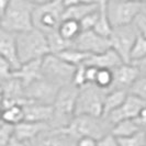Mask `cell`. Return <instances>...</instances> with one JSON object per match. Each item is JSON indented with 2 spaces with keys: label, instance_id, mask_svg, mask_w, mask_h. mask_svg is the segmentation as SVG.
Wrapping results in <instances>:
<instances>
[{
  "label": "cell",
  "instance_id": "obj_1",
  "mask_svg": "<svg viewBox=\"0 0 146 146\" xmlns=\"http://www.w3.org/2000/svg\"><path fill=\"white\" fill-rule=\"evenodd\" d=\"M34 6L29 0H10L2 13L0 27L15 34L32 30Z\"/></svg>",
  "mask_w": 146,
  "mask_h": 146
},
{
  "label": "cell",
  "instance_id": "obj_2",
  "mask_svg": "<svg viewBox=\"0 0 146 146\" xmlns=\"http://www.w3.org/2000/svg\"><path fill=\"white\" fill-rule=\"evenodd\" d=\"M112 125L106 117L91 115H75L64 129H58L75 141L80 137L100 139L111 131Z\"/></svg>",
  "mask_w": 146,
  "mask_h": 146
},
{
  "label": "cell",
  "instance_id": "obj_3",
  "mask_svg": "<svg viewBox=\"0 0 146 146\" xmlns=\"http://www.w3.org/2000/svg\"><path fill=\"white\" fill-rule=\"evenodd\" d=\"M17 54L20 64L45 57L50 54L46 34L35 28L27 32L18 33Z\"/></svg>",
  "mask_w": 146,
  "mask_h": 146
},
{
  "label": "cell",
  "instance_id": "obj_4",
  "mask_svg": "<svg viewBox=\"0 0 146 146\" xmlns=\"http://www.w3.org/2000/svg\"><path fill=\"white\" fill-rule=\"evenodd\" d=\"M79 88L73 84H68L59 88L57 96L53 103V117L50 122L52 129H64L75 117L76 101Z\"/></svg>",
  "mask_w": 146,
  "mask_h": 146
},
{
  "label": "cell",
  "instance_id": "obj_5",
  "mask_svg": "<svg viewBox=\"0 0 146 146\" xmlns=\"http://www.w3.org/2000/svg\"><path fill=\"white\" fill-rule=\"evenodd\" d=\"M65 7L62 0L45 1L41 5L34 6L33 9V25L43 33L55 31L63 20Z\"/></svg>",
  "mask_w": 146,
  "mask_h": 146
},
{
  "label": "cell",
  "instance_id": "obj_6",
  "mask_svg": "<svg viewBox=\"0 0 146 146\" xmlns=\"http://www.w3.org/2000/svg\"><path fill=\"white\" fill-rule=\"evenodd\" d=\"M107 90L88 84L79 88L76 101L75 115H91L101 117L103 113V98Z\"/></svg>",
  "mask_w": 146,
  "mask_h": 146
},
{
  "label": "cell",
  "instance_id": "obj_7",
  "mask_svg": "<svg viewBox=\"0 0 146 146\" xmlns=\"http://www.w3.org/2000/svg\"><path fill=\"white\" fill-rule=\"evenodd\" d=\"M76 66L68 64L55 54H47L42 58V77L63 87L72 84Z\"/></svg>",
  "mask_w": 146,
  "mask_h": 146
},
{
  "label": "cell",
  "instance_id": "obj_8",
  "mask_svg": "<svg viewBox=\"0 0 146 146\" xmlns=\"http://www.w3.org/2000/svg\"><path fill=\"white\" fill-rule=\"evenodd\" d=\"M141 11V3L126 0H109L107 5V15L112 28L132 24Z\"/></svg>",
  "mask_w": 146,
  "mask_h": 146
},
{
  "label": "cell",
  "instance_id": "obj_9",
  "mask_svg": "<svg viewBox=\"0 0 146 146\" xmlns=\"http://www.w3.org/2000/svg\"><path fill=\"white\" fill-rule=\"evenodd\" d=\"M139 35L135 27L132 24L113 28L109 36L111 48L114 50L122 58L123 63H131L130 54L135 38Z\"/></svg>",
  "mask_w": 146,
  "mask_h": 146
},
{
  "label": "cell",
  "instance_id": "obj_10",
  "mask_svg": "<svg viewBox=\"0 0 146 146\" xmlns=\"http://www.w3.org/2000/svg\"><path fill=\"white\" fill-rule=\"evenodd\" d=\"M72 47L86 52L88 54H99L111 48L109 37L98 34L94 30L81 31V33L72 42Z\"/></svg>",
  "mask_w": 146,
  "mask_h": 146
},
{
  "label": "cell",
  "instance_id": "obj_11",
  "mask_svg": "<svg viewBox=\"0 0 146 146\" xmlns=\"http://www.w3.org/2000/svg\"><path fill=\"white\" fill-rule=\"evenodd\" d=\"M59 88L57 85L42 77L24 88V97L34 102L53 104Z\"/></svg>",
  "mask_w": 146,
  "mask_h": 146
},
{
  "label": "cell",
  "instance_id": "obj_12",
  "mask_svg": "<svg viewBox=\"0 0 146 146\" xmlns=\"http://www.w3.org/2000/svg\"><path fill=\"white\" fill-rule=\"evenodd\" d=\"M145 107L146 101L144 99L139 98V96L129 92L123 103L117 109L112 111L106 119L109 121V123L111 125L115 124L122 120L135 119L137 117V114L142 111V109Z\"/></svg>",
  "mask_w": 146,
  "mask_h": 146
},
{
  "label": "cell",
  "instance_id": "obj_13",
  "mask_svg": "<svg viewBox=\"0 0 146 146\" xmlns=\"http://www.w3.org/2000/svg\"><path fill=\"white\" fill-rule=\"evenodd\" d=\"M113 73V84L112 89H122L129 91L131 86L142 75L139 67L133 63H123L112 69Z\"/></svg>",
  "mask_w": 146,
  "mask_h": 146
},
{
  "label": "cell",
  "instance_id": "obj_14",
  "mask_svg": "<svg viewBox=\"0 0 146 146\" xmlns=\"http://www.w3.org/2000/svg\"><path fill=\"white\" fill-rule=\"evenodd\" d=\"M27 146H76V141L60 130L51 129L27 143Z\"/></svg>",
  "mask_w": 146,
  "mask_h": 146
},
{
  "label": "cell",
  "instance_id": "obj_15",
  "mask_svg": "<svg viewBox=\"0 0 146 146\" xmlns=\"http://www.w3.org/2000/svg\"><path fill=\"white\" fill-rule=\"evenodd\" d=\"M24 111V121L31 122H44L48 123L52 121L54 109L53 104H44L31 101L27 99V101L22 104Z\"/></svg>",
  "mask_w": 146,
  "mask_h": 146
},
{
  "label": "cell",
  "instance_id": "obj_16",
  "mask_svg": "<svg viewBox=\"0 0 146 146\" xmlns=\"http://www.w3.org/2000/svg\"><path fill=\"white\" fill-rule=\"evenodd\" d=\"M51 125L44 122H31V121H22L13 126V136L17 139L29 143L32 139L37 137L43 132L51 130Z\"/></svg>",
  "mask_w": 146,
  "mask_h": 146
},
{
  "label": "cell",
  "instance_id": "obj_17",
  "mask_svg": "<svg viewBox=\"0 0 146 146\" xmlns=\"http://www.w3.org/2000/svg\"><path fill=\"white\" fill-rule=\"evenodd\" d=\"M13 77L21 81L24 88L42 78V59L30 60L20 64V66L13 70Z\"/></svg>",
  "mask_w": 146,
  "mask_h": 146
},
{
  "label": "cell",
  "instance_id": "obj_18",
  "mask_svg": "<svg viewBox=\"0 0 146 146\" xmlns=\"http://www.w3.org/2000/svg\"><path fill=\"white\" fill-rule=\"evenodd\" d=\"M0 55L7 58L17 69L20 63L17 54V34L0 27Z\"/></svg>",
  "mask_w": 146,
  "mask_h": 146
},
{
  "label": "cell",
  "instance_id": "obj_19",
  "mask_svg": "<svg viewBox=\"0 0 146 146\" xmlns=\"http://www.w3.org/2000/svg\"><path fill=\"white\" fill-rule=\"evenodd\" d=\"M121 64H123L122 58L119 56L117 52L112 48H109L106 52L99 53V54H92L85 62V65L94 66L98 69H101V68L113 69Z\"/></svg>",
  "mask_w": 146,
  "mask_h": 146
},
{
  "label": "cell",
  "instance_id": "obj_20",
  "mask_svg": "<svg viewBox=\"0 0 146 146\" xmlns=\"http://www.w3.org/2000/svg\"><path fill=\"white\" fill-rule=\"evenodd\" d=\"M129 91L122 89L108 90L103 98V113L102 117H107L112 111L117 109L125 100Z\"/></svg>",
  "mask_w": 146,
  "mask_h": 146
},
{
  "label": "cell",
  "instance_id": "obj_21",
  "mask_svg": "<svg viewBox=\"0 0 146 146\" xmlns=\"http://www.w3.org/2000/svg\"><path fill=\"white\" fill-rule=\"evenodd\" d=\"M98 9H99V6H98V3H96L95 1L65 8L64 13H63V19H73V20L79 22L88 13L96 11Z\"/></svg>",
  "mask_w": 146,
  "mask_h": 146
},
{
  "label": "cell",
  "instance_id": "obj_22",
  "mask_svg": "<svg viewBox=\"0 0 146 146\" xmlns=\"http://www.w3.org/2000/svg\"><path fill=\"white\" fill-rule=\"evenodd\" d=\"M24 120V111L21 103H12L2 107L1 121L3 123L13 125L20 123Z\"/></svg>",
  "mask_w": 146,
  "mask_h": 146
},
{
  "label": "cell",
  "instance_id": "obj_23",
  "mask_svg": "<svg viewBox=\"0 0 146 146\" xmlns=\"http://www.w3.org/2000/svg\"><path fill=\"white\" fill-rule=\"evenodd\" d=\"M142 130L143 129H141L133 119H126V120H122L112 125L110 132L115 137H127Z\"/></svg>",
  "mask_w": 146,
  "mask_h": 146
},
{
  "label": "cell",
  "instance_id": "obj_24",
  "mask_svg": "<svg viewBox=\"0 0 146 146\" xmlns=\"http://www.w3.org/2000/svg\"><path fill=\"white\" fill-rule=\"evenodd\" d=\"M58 33L65 40L73 42L76 37L81 33V28L79 22L73 19H63L57 28Z\"/></svg>",
  "mask_w": 146,
  "mask_h": 146
},
{
  "label": "cell",
  "instance_id": "obj_25",
  "mask_svg": "<svg viewBox=\"0 0 146 146\" xmlns=\"http://www.w3.org/2000/svg\"><path fill=\"white\" fill-rule=\"evenodd\" d=\"M57 55L59 58H62L63 60L67 62L68 64L73 66H78L81 64H85V62L89 58L90 54H88L86 52L79 51V50H76L74 47H68L64 51H62L58 54H55Z\"/></svg>",
  "mask_w": 146,
  "mask_h": 146
},
{
  "label": "cell",
  "instance_id": "obj_26",
  "mask_svg": "<svg viewBox=\"0 0 146 146\" xmlns=\"http://www.w3.org/2000/svg\"><path fill=\"white\" fill-rule=\"evenodd\" d=\"M46 38L50 48V54H58L62 51L72 46V42L65 40L59 34L57 30L46 33Z\"/></svg>",
  "mask_w": 146,
  "mask_h": 146
},
{
  "label": "cell",
  "instance_id": "obj_27",
  "mask_svg": "<svg viewBox=\"0 0 146 146\" xmlns=\"http://www.w3.org/2000/svg\"><path fill=\"white\" fill-rule=\"evenodd\" d=\"M112 30H113V28L110 24L108 15H107V8L99 9V18H98V21L94 28V31L104 37H109L111 35Z\"/></svg>",
  "mask_w": 146,
  "mask_h": 146
},
{
  "label": "cell",
  "instance_id": "obj_28",
  "mask_svg": "<svg viewBox=\"0 0 146 146\" xmlns=\"http://www.w3.org/2000/svg\"><path fill=\"white\" fill-rule=\"evenodd\" d=\"M112 84H113V73H112V69H107V68L98 69L94 85H96L97 87L101 88L103 90L108 91L112 87Z\"/></svg>",
  "mask_w": 146,
  "mask_h": 146
},
{
  "label": "cell",
  "instance_id": "obj_29",
  "mask_svg": "<svg viewBox=\"0 0 146 146\" xmlns=\"http://www.w3.org/2000/svg\"><path fill=\"white\" fill-rule=\"evenodd\" d=\"M146 56V37L142 35H137L135 38V42L132 46L131 54H130V59L131 63L139 62L142 58Z\"/></svg>",
  "mask_w": 146,
  "mask_h": 146
},
{
  "label": "cell",
  "instance_id": "obj_30",
  "mask_svg": "<svg viewBox=\"0 0 146 146\" xmlns=\"http://www.w3.org/2000/svg\"><path fill=\"white\" fill-rule=\"evenodd\" d=\"M120 146H146V139L144 131L137 132L127 137H117Z\"/></svg>",
  "mask_w": 146,
  "mask_h": 146
},
{
  "label": "cell",
  "instance_id": "obj_31",
  "mask_svg": "<svg viewBox=\"0 0 146 146\" xmlns=\"http://www.w3.org/2000/svg\"><path fill=\"white\" fill-rule=\"evenodd\" d=\"M129 92L139 96L146 101V74H142L129 89Z\"/></svg>",
  "mask_w": 146,
  "mask_h": 146
},
{
  "label": "cell",
  "instance_id": "obj_32",
  "mask_svg": "<svg viewBox=\"0 0 146 146\" xmlns=\"http://www.w3.org/2000/svg\"><path fill=\"white\" fill-rule=\"evenodd\" d=\"M13 70L15 68L11 65V63L2 55H0V81H5L12 78Z\"/></svg>",
  "mask_w": 146,
  "mask_h": 146
},
{
  "label": "cell",
  "instance_id": "obj_33",
  "mask_svg": "<svg viewBox=\"0 0 146 146\" xmlns=\"http://www.w3.org/2000/svg\"><path fill=\"white\" fill-rule=\"evenodd\" d=\"M13 137V125L0 123V146H9Z\"/></svg>",
  "mask_w": 146,
  "mask_h": 146
},
{
  "label": "cell",
  "instance_id": "obj_34",
  "mask_svg": "<svg viewBox=\"0 0 146 146\" xmlns=\"http://www.w3.org/2000/svg\"><path fill=\"white\" fill-rule=\"evenodd\" d=\"M98 18H99V9L92 11L90 13H88L86 17H84L79 21L80 24L81 31H89V30H94L96 23L98 21Z\"/></svg>",
  "mask_w": 146,
  "mask_h": 146
},
{
  "label": "cell",
  "instance_id": "obj_35",
  "mask_svg": "<svg viewBox=\"0 0 146 146\" xmlns=\"http://www.w3.org/2000/svg\"><path fill=\"white\" fill-rule=\"evenodd\" d=\"M72 84L78 88H81L82 86L87 85L86 76H85V64L76 66V69H75V73H74Z\"/></svg>",
  "mask_w": 146,
  "mask_h": 146
},
{
  "label": "cell",
  "instance_id": "obj_36",
  "mask_svg": "<svg viewBox=\"0 0 146 146\" xmlns=\"http://www.w3.org/2000/svg\"><path fill=\"white\" fill-rule=\"evenodd\" d=\"M133 25L139 35L146 37V12L141 11L133 21Z\"/></svg>",
  "mask_w": 146,
  "mask_h": 146
},
{
  "label": "cell",
  "instance_id": "obj_37",
  "mask_svg": "<svg viewBox=\"0 0 146 146\" xmlns=\"http://www.w3.org/2000/svg\"><path fill=\"white\" fill-rule=\"evenodd\" d=\"M98 146H120L117 139L109 132L100 139H98Z\"/></svg>",
  "mask_w": 146,
  "mask_h": 146
},
{
  "label": "cell",
  "instance_id": "obj_38",
  "mask_svg": "<svg viewBox=\"0 0 146 146\" xmlns=\"http://www.w3.org/2000/svg\"><path fill=\"white\" fill-rule=\"evenodd\" d=\"M98 72V68H96L94 66L85 65V76H86V81L88 84H94L96 79V75Z\"/></svg>",
  "mask_w": 146,
  "mask_h": 146
},
{
  "label": "cell",
  "instance_id": "obj_39",
  "mask_svg": "<svg viewBox=\"0 0 146 146\" xmlns=\"http://www.w3.org/2000/svg\"><path fill=\"white\" fill-rule=\"evenodd\" d=\"M76 146H98V141L92 137H80L76 139Z\"/></svg>",
  "mask_w": 146,
  "mask_h": 146
},
{
  "label": "cell",
  "instance_id": "obj_40",
  "mask_svg": "<svg viewBox=\"0 0 146 146\" xmlns=\"http://www.w3.org/2000/svg\"><path fill=\"white\" fill-rule=\"evenodd\" d=\"M133 120L139 124V126L141 129L146 127V107L143 108L142 111L137 114V117H135V119H133Z\"/></svg>",
  "mask_w": 146,
  "mask_h": 146
},
{
  "label": "cell",
  "instance_id": "obj_41",
  "mask_svg": "<svg viewBox=\"0 0 146 146\" xmlns=\"http://www.w3.org/2000/svg\"><path fill=\"white\" fill-rule=\"evenodd\" d=\"M94 0H62L63 6L65 8L73 7V6H77V5H81V3H87V2H91Z\"/></svg>",
  "mask_w": 146,
  "mask_h": 146
},
{
  "label": "cell",
  "instance_id": "obj_42",
  "mask_svg": "<svg viewBox=\"0 0 146 146\" xmlns=\"http://www.w3.org/2000/svg\"><path fill=\"white\" fill-rule=\"evenodd\" d=\"M133 64H135V65L139 67V69L141 70L142 74H146V56L144 58L141 59V60H139V62L133 63Z\"/></svg>",
  "mask_w": 146,
  "mask_h": 146
},
{
  "label": "cell",
  "instance_id": "obj_43",
  "mask_svg": "<svg viewBox=\"0 0 146 146\" xmlns=\"http://www.w3.org/2000/svg\"><path fill=\"white\" fill-rule=\"evenodd\" d=\"M9 146H27V143L21 142V141L17 139L15 136H13L12 139H11V142H10V144H9Z\"/></svg>",
  "mask_w": 146,
  "mask_h": 146
},
{
  "label": "cell",
  "instance_id": "obj_44",
  "mask_svg": "<svg viewBox=\"0 0 146 146\" xmlns=\"http://www.w3.org/2000/svg\"><path fill=\"white\" fill-rule=\"evenodd\" d=\"M94 1H95L96 3H98L99 9H106L109 0H94Z\"/></svg>",
  "mask_w": 146,
  "mask_h": 146
},
{
  "label": "cell",
  "instance_id": "obj_45",
  "mask_svg": "<svg viewBox=\"0 0 146 146\" xmlns=\"http://www.w3.org/2000/svg\"><path fill=\"white\" fill-rule=\"evenodd\" d=\"M9 2H10V0H0V11H1V13H3V11L8 7Z\"/></svg>",
  "mask_w": 146,
  "mask_h": 146
},
{
  "label": "cell",
  "instance_id": "obj_46",
  "mask_svg": "<svg viewBox=\"0 0 146 146\" xmlns=\"http://www.w3.org/2000/svg\"><path fill=\"white\" fill-rule=\"evenodd\" d=\"M3 97H5V92H3V87H2V84L0 82V103L3 101Z\"/></svg>",
  "mask_w": 146,
  "mask_h": 146
},
{
  "label": "cell",
  "instance_id": "obj_47",
  "mask_svg": "<svg viewBox=\"0 0 146 146\" xmlns=\"http://www.w3.org/2000/svg\"><path fill=\"white\" fill-rule=\"evenodd\" d=\"M29 1L30 2H32L33 5H35V6H36V5H41V3L45 2L46 0H29Z\"/></svg>",
  "mask_w": 146,
  "mask_h": 146
},
{
  "label": "cell",
  "instance_id": "obj_48",
  "mask_svg": "<svg viewBox=\"0 0 146 146\" xmlns=\"http://www.w3.org/2000/svg\"><path fill=\"white\" fill-rule=\"evenodd\" d=\"M126 1H131V2H136V3H141V5H144L146 2V0H126Z\"/></svg>",
  "mask_w": 146,
  "mask_h": 146
},
{
  "label": "cell",
  "instance_id": "obj_49",
  "mask_svg": "<svg viewBox=\"0 0 146 146\" xmlns=\"http://www.w3.org/2000/svg\"><path fill=\"white\" fill-rule=\"evenodd\" d=\"M142 11H143V12H146V2L144 5H142Z\"/></svg>",
  "mask_w": 146,
  "mask_h": 146
},
{
  "label": "cell",
  "instance_id": "obj_50",
  "mask_svg": "<svg viewBox=\"0 0 146 146\" xmlns=\"http://www.w3.org/2000/svg\"><path fill=\"white\" fill-rule=\"evenodd\" d=\"M143 131H144V133H145V139H146V127H144V129H143Z\"/></svg>",
  "mask_w": 146,
  "mask_h": 146
},
{
  "label": "cell",
  "instance_id": "obj_51",
  "mask_svg": "<svg viewBox=\"0 0 146 146\" xmlns=\"http://www.w3.org/2000/svg\"><path fill=\"white\" fill-rule=\"evenodd\" d=\"M1 17H2V13H1V11H0V21H1Z\"/></svg>",
  "mask_w": 146,
  "mask_h": 146
},
{
  "label": "cell",
  "instance_id": "obj_52",
  "mask_svg": "<svg viewBox=\"0 0 146 146\" xmlns=\"http://www.w3.org/2000/svg\"><path fill=\"white\" fill-rule=\"evenodd\" d=\"M46 1H52V0H46Z\"/></svg>",
  "mask_w": 146,
  "mask_h": 146
}]
</instances>
